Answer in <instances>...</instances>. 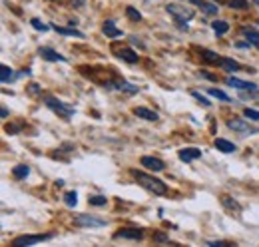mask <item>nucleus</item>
<instances>
[{
	"mask_svg": "<svg viewBox=\"0 0 259 247\" xmlns=\"http://www.w3.org/2000/svg\"><path fill=\"white\" fill-rule=\"evenodd\" d=\"M222 205L226 208L231 216H235V217L241 216V205H239L233 197H229V195H222Z\"/></svg>",
	"mask_w": 259,
	"mask_h": 247,
	"instance_id": "6e6552de",
	"label": "nucleus"
},
{
	"mask_svg": "<svg viewBox=\"0 0 259 247\" xmlns=\"http://www.w3.org/2000/svg\"><path fill=\"white\" fill-rule=\"evenodd\" d=\"M44 102H46L48 108H52V110H54L56 114H60L64 120H70V116L74 114V108H72V106H68V104H64V102H58L56 98H50V96H48Z\"/></svg>",
	"mask_w": 259,
	"mask_h": 247,
	"instance_id": "f03ea898",
	"label": "nucleus"
},
{
	"mask_svg": "<svg viewBox=\"0 0 259 247\" xmlns=\"http://www.w3.org/2000/svg\"><path fill=\"white\" fill-rule=\"evenodd\" d=\"M209 247H229L231 243H227V241H211V243H207Z\"/></svg>",
	"mask_w": 259,
	"mask_h": 247,
	"instance_id": "f704fd0d",
	"label": "nucleus"
},
{
	"mask_svg": "<svg viewBox=\"0 0 259 247\" xmlns=\"http://www.w3.org/2000/svg\"><path fill=\"white\" fill-rule=\"evenodd\" d=\"M199 54H201V58H203V60L209 62V64H220V62H222V58H220L215 52H211V50H201Z\"/></svg>",
	"mask_w": 259,
	"mask_h": 247,
	"instance_id": "412c9836",
	"label": "nucleus"
},
{
	"mask_svg": "<svg viewBox=\"0 0 259 247\" xmlns=\"http://www.w3.org/2000/svg\"><path fill=\"white\" fill-rule=\"evenodd\" d=\"M134 114H136L138 118L148 120V122H156V120H158V114L152 112V110H148V108H134Z\"/></svg>",
	"mask_w": 259,
	"mask_h": 247,
	"instance_id": "f8f14e48",
	"label": "nucleus"
},
{
	"mask_svg": "<svg viewBox=\"0 0 259 247\" xmlns=\"http://www.w3.org/2000/svg\"><path fill=\"white\" fill-rule=\"evenodd\" d=\"M211 28L218 32V34H226L229 30V24H227L226 20H215V22H211Z\"/></svg>",
	"mask_w": 259,
	"mask_h": 247,
	"instance_id": "4be33fe9",
	"label": "nucleus"
},
{
	"mask_svg": "<svg viewBox=\"0 0 259 247\" xmlns=\"http://www.w3.org/2000/svg\"><path fill=\"white\" fill-rule=\"evenodd\" d=\"M88 201H90V205H106V197H102V195H90Z\"/></svg>",
	"mask_w": 259,
	"mask_h": 247,
	"instance_id": "c85d7f7f",
	"label": "nucleus"
},
{
	"mask_svg": "<svg viewBox=\"0 0 259 247\" xmlns=\"http://www.w3.org/2000/svg\"><path fill=\"white\" fill-rule=\"evenodd\" d=\"M114 237H116V239H134V241H138V239L144 237V231H142V229H136V227H128V229L116 231Z\"/></svg>",
	"mask_w": 259,
	"mask_h": 247,
	"instance_id": "423d86ee",
	"label": "nucleus"
},
{
	"mask_svg": "<svg viewBox=\"0 0 259 247\" xmlns=\"http://www.w3.org/2000/svg\"><path fill=\"white\" fill-rule=\"evenodd\" d=\"M28 174H30V168H28V166H16V168L12 170V176H14L16 180H24Z\"/></svg>",
	"mask_w": 259,
	"mask_h": 247,
	"instance_id": "aec40b11",
	"label": "nucleus"
},
{
	"mask_svg": "<svg viewBox=\"0 0 259 247\" xmlns=\"http://www.w3.org/2000/svg\"><path fill=\"white\" fill-rule=\"evenodd\" d=\"M220 66H222L224 70H227V72H239V70H241V66H239L237 62L229 60V58H222Z\"/></svg>",
	"mask_w": 259,
	"mask_h": 247,
	"instance_id": "a211bd4d",
	"label": "nucleus"
},
{
	"mask_svg": "<svg viewBox=\"0 0 259 247\" xmlns=\"http://www.w3.org/2000/svg\"><path fill=\"white\" fill-rule=\"evenodd\" d=\"M102 30H104V34H106L108 38H118V36H122V30H118V28L114 26V22H112V20H106Z\"/></svg>",
	"mask_w": 259,
	"mask_h": 247,
	"instance_id": "2eb2a0df",
	"label": "nucleus"
},
{
	"mask_svg": "<svg viewBox=\"0 0 259 247\" xmlns=\"http://www.w3.org/2000/svg\"><path fill=\"white\" fill-rule=\"evenodd\" d=\"M40 56H42L44 60H52V62H64L66 60L62 54L54 52L52 48H40Z\"/></svg>",
	"mask_w": 259,
	"mask_h": 247,
	"instance_id": "9b49d317",
	"label": "nucleus"
},
{
	"mask_svg": "<svg viewBox=\"0 0 259 247\" xmlns=\"http://www.w3.org/2000/svg\"><path fill=\"white\" fill-rule=\"evenodd\" d=\"M74 223L78 227H102V225H106L104 219H96V217L92 216H78L74 219Z\"/></svg>",
	"mask_w": 259,
	"mask_h": 247,
	"instance_id": "0eeeda50",
	"label": "nucleus"
},
{
	"mask_svg": "<svg viewBox=\"0 0 259 247\" xmlns=\"http://www.w3.org/2000/svg\"><path fill=\"white\" fill-rule=\"evenodd\" d=\"M199 155H201V150H197V148L180 150V159H182V161H192V159H197Z\"/></svg>",
	"mask_w": 259,
	"mask_h": 247,
	"instance_id": "ddd939ff",
	"label": "nucleus"
},
{
	"mask_svg": "<svg viewBox=\"0 0 259 247\" xmlns=\"http://www.w3.org/2000/svg\"><path fill=\"white\" fill-rule=\"evenodd\" d=\"M142 166L148 168V170H152V172H162L163 168H165L162 159L152 157V155H144V157H142Z\"/></svg>",
	"mask_w": 259,
	"mask_h": 247,
	"instance_id": "1a4fd4ad",
	"label": "nucleus"
},
{
	"mask_svg": "<svg viewBox=\"0 0 259 247\" xmlns=\"http://www.w3.org/2000/svg\"><path fill=\"white\" fill-rule=\"evenodd\" d=\"M245 118H249V120H253V122H259V112L257 110H251V108H245Z\"/></svg>",
	"mask_w": 259,
	"mask_h": 247,
	"instance_id": "c756f323",
	"label": "nucleus"
},
{
	"mask_svg": "<svg viewBox=\"0 0 259 247\" xmlns=\"http://www.w3.org/2000/svg\"><path fill=\"white\" fill-rule=\"evenodd\" d=\"M215 148L222 150L224 154H233V152H235V144L227 142V140H224V138H218V140H215Z\"/></svg>",
	"mask_w": 259,
	"mask_h": 247,
	"instance_id": "4468645a",
	"label": "nucleus"
},
{
	"mask_svg": "<svg viewBox=\"0 0 259 247\" xmlns=\"http://www.w3.org/2000/svg\"><path fill=\"white\" fill-rule=\"evenodd\" d=\"M227 84L237 88V90H249V92H255L257 86L253 82H245V80H239V78H227Z\"/></svg>",
	"mask_w": 259,
	"mask_h": 247,
	"instance_id": "9d476101",
	"label": "nucleus"
},
{
	"mask_svg": "<svg viewBox=\"0 0 259 247\" xmlns=\"http://www.w3.org/2000/svg\"><path fill=\"white\" fill-rule=\"evenodd\" d=\"M30 22H32V26L36 28V30H42V32L48 30V26H46V24H42V22H40L38 18H34V20H30Z\"/></svg>",
	"mask_w": 259,
	"mask_h": 247,
	"instance_id": "2f4dec72",
	"label": "nucleus"
},
{
	"mask_svg": "<svg viewBox=\"0 0 259 247\" xmlns=\"http://www.w3.org/2000/svg\"><path fill=\"white\" fill-rule=\"evenodd\" d=\"M253 4H257V6H259V0H253Z\"/></svg>",
	"mask_w": 259,
	"mask_h": 247,
	"instance_id": "4c0bfd02",
	"label": "nucleus"
},
{
	"mask_svg": "<svg viewBox=\"0 0 259 247\" xmlns=\"http://www.w3.org/2000/svg\"><path fill=\"white\" fill-rule=\"evenodd\" d=\"M52 235L46 233V235H22V237H16L12 241V247H24V245H34V243H40V241H46L50 239Z\"/></svg>",
	"mask_w": 259,
	"mask_h": 247,
	"instance_id": "39448f33",
	"label": "nucleus"
},
{
	"mask_svg": "<svg viewBox=\"0 0 259 247\" xmlns=\"http://www.w3.org/2000/svg\"><path fill=\"white\" fill-rule=\"evenodd\" d=\"M28 90H30V94H38V92H40L38 84H30V88H28Z\"/></svg>",
	"mask_w": 259,
	"mask_h": 247,
	"instance_id": "c9c22d12",
	"label": "nucleus"
},
{
	"mask_svg": "<svg viewBox=\"0 0 259 247\" xmlns=\"http://www.w3.org/2000/svg\"><path fill=\"white\" fill-rule=\"evenodd\" d=\"M86 4V0H70V6H74V8H82Z\"/></svg>",
	"mask_w": 259,
	"mask_h": 247,
	"instance_id": "72a5a7b5",
	"label": "nucleus"
},
{
	"mask_svg": "<svg viewBox=\"0 0 259 247\" xmlns=\"http://www.w3.org/2000/svg\"><path fill=\"white\" fill-rule=\"evenodd\" d=\"M154 239H156V241H167V237H165V235H162V233H158Z\"/></svg>",
	"mask_w": 259,
	"mask_h": 247,
	"instance_id": "e433bc0d",
	"label": "nucleus"
},
{
	"mask_svg": "<svg viewBox=\"0 0 259 247\" xmlns=\"http://www.w3.org/2000/svg\"><path fill=\"white\" fill-rule=\"evenodd\" d=\"M227 6L235 8V10H245L249 4H247V0H227Z\"/></svg>",
	"mask_w": 259,
	"mask_h": 247,
	"instance_id": "5701e85b",
	"label": "nucleus"
},
{
	"mask_svg": "<svg viewBox=\"0 0 259 247\" xmlns=\"http://www.w3.org/2000/svg\"><path fill=\"white\" fill-rule=\"evenodd\" d=\"M192 4L195 6H199L205 14H218V6H213V4H209V2H203V0H190Z\"/></svg>",
	"mask_w": 259,
	"mask_h": 247,
	"instance_id": "f3484780",
	"label": "nucleus"
},
{
	"mask_svg": "<svg viewBox=\"0 0 259 247\" xmlns=\"http://www.w3.org/2000/svg\"><path fill=\"white\" fill-rule=\"evenodd\" d=\"M64 201H66V205L74 208V205L78 203V195H76V191H68V193L64 195Z\"/></svg>",
	"mask_w": 259,
	"mask_h": 247,
	"instance_id": "bb28decb",
	"label": "nucleus"
},
{
	"mask_svg": "<svg viewBox=\"0 0 259 247\" xmlns=\"http://www.w3.org/2000/svg\"><path fill=\"white\" fill-rule=\"evenodd\" d=\"M10 78H12V68L2 66V68H0V80L6 84V82H10Z\"/></svg>",
	"mask_w": 259,
	"mask_h": 247,
	"instance_id": "393cba45",
	"label": "nucleus"
},
{
	"mask_svg": "<svg viewBox=\"0 0 259 247\" xmlns=\"http://www.w3.org/2000/svg\"><path fill=\"white\" fill-rule=\"evenodd\" d=\"M132 176H134V180L142 185L144 189H148V191L154 193V195H163V193L167 191V187H165V184H163L162 180H158V178H154V176H150V174L132 170Z\"/></svg>",
	"mask_w": 259,
	"mask_h": 247,
	"instance_id": "f257e3e1",
	"label": "nucleus"
},
{
	"mask_svg": "<svg viewBox=\"0 0 259 247\" xmlns=\"http://www.w3.org/2000/svg\"><path fill=\"white\" fill-rule=\"evenodd\" d=\"M243 36L249 40V44L259 48V32H255L253 28H243Z\"/></svg>",
	"mask_w": 259,
	"mask_h": 247,
	"instance_id": "6ab92c4d",
	"label": "nucleus"
},
{
	"mask_svg": "<svg viewBox=\"0 0 259 247\" xmlns=\"http://www.w3.org/2000/svg\"><path fill=\"white\" fill-rule=\"evenodd\" d=\"M20 130H22V124H14V126L8 124V126H6V132H8V134H16V132H20Z\"/></svg>",
	"mask_w": 259,
	"mask_h": 247,
	"instance_id": "473e14b6",
	"label": "nucleus"
},
{
	"mask_svg": "<svg viewBox=\"0 0 259 247\" xmlns=\"http://www.w3.org/2000/svg\"><path fill=\"white\" fill-rule=\"evenodd\" d=\"M126 16H128L130 20H134V22H140V20H142V14H140L136 8H132V6L126 8Z\"/></svg>",
	"mask_w": 259,
	"mask_h": 247,
	"instance_id": "a878e982",
	"label": "nucleus"
},
{
	"mask_svg": "<svg viewBox=\"0 0 259 247\" xmlns=\"http://www.w3.org/2000/svg\"><path fill=\"white\" fill-rule=\"evenodd\" d=\"M192 96H194V98L197 100V102H199V104H203L205 108H209V104H211V102H209V100H207L205 96H201L199 92H192Z\"/></svg>",
	"mask_w": 259,
	"mask_h": 247,
	"instance_id": "7c9ffc66",
	"label": "nucleus"
},
{
	"mask_svg": "<svg viewBox=\"0 0 259 247\" xmlns=\"http://www.w3.org/2000/svg\"><path fill=\"white\" fill-rule=\"evenodd\" d=\"M209 96H213V98H218V100H224V102H229V96L226 92H222V90H218V88H211L209 90Z\"/></svg>",
	"mask_w": 259,
	"mask_h": 247,
	"instance_id": "cd10ccee",
	"label": "nucleus"
},
{
	"mask_svg": "<svg viewBox=\"0 0 259 247\" xmlns=\"http://www.w3.org/2000/svg\"><path fill=\"white\" fill-rule=\"evenodd\" d=\"M118 56H120L122 60H126L128 64H136V62H138V54H136L134 50H130V48H122V50H118Z\"/></svg>",
	"mask_w": 259,
	"mask_h": 247,
	"instance_id": "dca6fc26",
	"label": "nucleus"
},
{
	"mask_svg": "<svg viewBox=\"0 0 259 247\" xmlns=\"http://www.w3.org/2000/svg\"><path fill=\"white\" fill-rule=\"evenodd\" d=\"M167 12L178 20V22H186V20H192L194 18V10L190 6H176V4H169L167 6Z\"/></svg>",
	"mask_w": 259,
	"mask_h": 247,
	"instance_id": "7ed1b4c3",
	"label": "nucleus"
},
{
	"mask_svg": "<svg viewBox=\"0 0 259 247\" xmlns=\"http://www.w3.org/2000/svg\"><path fill=\"white\" fill-rule=\"evenodd\" d=\"M54 30L66 34V36H76V38H82V32H78L76 28H60V26H54Z\"/></svg>",
	"mask_w": 259,
	"mask_h": 247,
	"instance_id": "b1692460",
	"label": "nucleus"
},
{
	"mask_svg": "<svg viewBox=\"0 0 259 247\" xmlns=\"http://www.w3.org/2000/svg\"><path fill=\"white\" fill-rule=\"evenodd\" d=\"M227 128H229V130H233V132H237V134H243V136H253V134H257L259 132L257 128L249 126V124L243 122V120H239V118L229 120V122H227Z\"/></svg>",
	"mask_w": 259,
	"mask_h": 247,
	"instance_id": "20e7f679",
	"label": "nucleus"
}]
</instances>
